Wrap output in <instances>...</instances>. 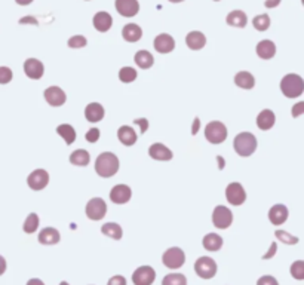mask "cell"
<instances>
[{"instance_id":"1","label":"cell","mask_w":304,"mask_h":285,"mask_svg":"<svg viewBox=\"0 0 304 285\" xmlns=\"http://www.w3.org/2000/svg\"><path fill=\"white\" fill-rule=\"evenodd\" d=\"M95 171L103 178H110L119 171V157L111 152H104L95 160Z\"/></svg>"},{"instance_id":"2","label":"cell","mask_w":304,"mask_h":285,"mask_svg":"<svg viewBox=\"0 0 304 285\" xmlns=\"http://www.w3.org/2000/svg\"><path fill=\"white\" fill-rule=\"evenodd\" d=\"M280 91L287 98H297L304 92V80L298 74H287L280 80Z\"/></svg>"},{"instance_id":"3","label":"cell","mask_w":304,"mask_h":285,"mask_svg":"<svg viewBox=\"0 0 304 285\" xmlns=\"http://www.w3.org/2000/svg\"><path fill=\"white\" fill-rule=\"evenodd\" d=\"M257 146H258L257 137L251 132H240L233 140V147H235L236 153L242 157L251 156L257 150Z\"/></svg>"},{"instance_id":"4","label":"cell","mask_w":304,"mask_h":285,"mask_svg":"<svg viewBox=\"0 0 304 285\" xmlns=\"http://www.w3.org/2000/svg\"><path fill=\"white\" fill-rule=\"evenodd\" d=\"M205 138L211 144H221L227 138V128L220 120L209 122L205 128Z\"/></svg>"},{"instance_id":"5","label":"cell","mask_w":304,"mask_h":285,"mask_svg":"<svg viewBox=\"0 0 304 285\" xmlns=\"http://www.w3.org/2000/svg\"><path fill=\"white\" fill-rule=\"evenodd\" d=\"M194 272L202 279H211L217 273V263L211 257H199L194 263Z\"/></svg>"},{"instance_id":"6","label":"cell","mask_w":304,"mask_h":285,"mask_svg":"<svg viewBox=\"0 0 304 285\" xmlns=\"http://www.w3.org/2000/svg\"><path fill=\"white\" fill-rule=\"evenodd\" d=\"M162 261L168 269H180L186 261V254L178 247H172V248H168L164 253Z\"/></svg>"},{"instance_id":"7","label":"cell","mask_w":304,"mask_h":285,"mask_svg":"<svg viewBox=\"0 0 304 285\" xmlns=\"http://www.w3.org/2000/svg\"><path fill=\"white\" fill-rule=\"evenodd\" d=\"M107 214V203L106 200L101 199V198H92L86 203V217L89 220H103Z\"/></svg>"},{"instance_id":"8","label":"cell","mask_w":304,"mask_h":285,"mask_svg":"<svg viewBox=\"0 0 304 285\" xmlns=\"http://www.w3.org/2000/svg\"><path fill=\"white\" fill-rule=\"evenodd\" d=\"M212 223L217 229H227L233 223V214L227 207L218 205L212 213Z\"/></svg>"},{"instance_id":"9","label":"cell","mask_w":304,"mask_h":285,"mask_svg":"<svg viewBox=\"0 0 304 285\" xmlns=\"http://www.w3.org/2000/svg\"><path fill=\"white\" fill-rule=\"evenodd\" d=\"M226 199H227L229 203H232L235 207L242 205L247 200V192H245L244 186L237 183V181L230 183L227 186V189H226Z\"/></svg>"},{"instance_id":"10","label":"cell","mask_w":304,"mask_h":285,"mask_svg":"<svg viewBox=\"0 0 304 285\" xmlns=\"http://www.w3.org/2000/svg\"><path fill=\"white\" fill-rule=\"evenodd\" d=\"M43 95H45L46 103H48L49 106H52V107H61V106L66 104V101H67L66 92H64L59 86H49L48 89H45Z\"/></svg>"},{"instance_id":"11","label":"cell","mask_w":304,"mask_h":285,"mask_svg":"<svg viewBox=\"0 0 304 285\" xmlns=\"http://www.w3.org/2000/svg\"><path fill=\"white\" fill-rule=\"evenodd\" d=\"M156 279V272L150 266H141L132 273L134 285H152Z\"/></svg>"},{"instance_id":"12","label":"cell","mask_w":304,"mask_h":285,"mask_svg":"<svg viewBox=\"0 0 304 285\" xmlns=\"http://www.w3.org/2000/svg\"><path fill=\"white\" fill-rule=\"evenodd\" d=\"M49 183V174L45 170H34L27 177V185L31 190H43Z\"/></svg>"},{"instance_id":"13","label":"cell","mask_w":304,"mask_h":285,"mask_svg":"<svg viewBox=\"0 0 304 285\" xmlns=\"http://www.w3.org/2000/svg\"><path fill=\"white\" fill-rule=\"evenodd\" d=\"M131 198H132V190L129 186L117 185L110 190V199L113 203L124 205L126 202H129Z\"/></svg>"},{"instance_id":"14","label":"cell","mask_w":304,"mask_h":285,"mask_svg":"<svg viewBox=\"0 0 304 285\" xmlns=\"http://www.w3.org/2000/svg\"><path fill=\"white\" fill-rule=\"evenodd\" d=\"M24 71H26L27 77L33 79V80H39L45 73V66L42 61L36 59V58H28L24 63Z\"/></svg>"},{"instance_id":"15","label":"cell","mask_w":304,"mask_h":285,"mask_svg":"<svg viewBox=\"0 0 304 285\" xmlns=\"http://www.w3.org/2000/svg\"><path fill=\"white\" fill-rule=\"evenodd\" d=\"M153 45H154V49H156L159 54H169V52H172L174 48H175V40H174L172 36H169V34H166V33H162V34L156 36Z\"/></svg>"},{"instance_id":"16","label":"cell","mask_w":304,"mask_h":285,"mask_svg":"<svg viewBox=\"0 0 304 285\" xmlns=\"http://www.w3.org/2000/svg\"><path fill=\"white\" fill-rule=\"evenodd\" d=\"M269 220L273 226H280L288 220V208L282 203H276L269 210Z\"/></svg>"},{"instance_id":"17","label":"cell","mask_w":304,"mask_h":285,"mask_svg":"<svg viewBox=\"0 0 304 285\" xmlns=\"http://www.w3.org/2000/svg\"><path fill=\"white\" fill-rule=\"evenodd\" d=\"M116 11L122 16H135L139 12L138 0H116Z\"/></svg>"},{"instance_id":"18","label":"cell","mask_w":304,"mask_h":285,"mask_svg":"<svg viewBox=\"0 0 304 285\" xmlns=\"http://www.w3.org/2000/svg\"><path fill=\"white\" fill-rule=\"evenodd\" d=\"M149 156L154 160H171L174 153L171 152V149H168L165 144L162 142H154L149 149Z\"/></svg>"},{"instance_id":"19","label":"cell","mask_w":304,"mask_h":285,"mask_svg":"<svg viewBox=\"0 0 304 285\" xmlns=\"http://www.w3.org/2000/svg\"><path fill=\"white\" fill-rule=\"evenodd\" d=\"M104 114H106V110L104 107L99 104V103H89L85 109V117L86 120L92 122V124H97L99 120L104 119Z\"/></svg>"},{"instance_id":"20","label":"cell","mask_w":304,"mask_h":285,"mask_svg":"<svg viewBox=\"0 0 304 285\" xmlns=\"http://www.w3.org/2000/svg\"><path fill=\"white\" fill-rule=\"evenodd\" d=\"M255 122H257V127L261 129V131H269L270 128H273V125L276 122V116H275V113L272 110L264 109V110H261L258 113Z\"/></svg>"},{"instance_id":"21","label":"cell","mask_w":304,"mask_h":285,"mask_svg":"<svg viewBox=\"0 0 304 285\" xmlns=\"http://www.w3.org/2000/svg\"><path fill=\"white\" fill-rule=\"evenodd\" d=\"M92 23H94L95 30L101 31V33H106V31H109V30L111 29V26H113V18H111V15L109 14V12L101 11V12H97V14L94 15Z\"/></svg>"},{"instance_id":"22","label":"cell","mask_w":304,"mask_h":285,"mask_svg":"<svg viewBox=\"0 0 304 285\" xmlns=\"http://www.w3.org/2000/svg\"><path fill=\"white\" fill-rule=\"evenodd\" d=\"M255 52L261 59H272L276 55V45L272 40H261L260 43H257Z\"/></svg>"},{"instance_id":"23","label":"cell","mask_w":304,"mask_h":285,"mask_svg":"<svg viewBox=\"0 0 304 285\" xmlns=\"http://www.w3.org/2000/svg\"><path fill=\"white\" fill-rule=\"evenodd\" d=\"M186 43H187V46L192 51H199V49H202L207 45V37L200 31H190L186 36Z\"/></svg>"},{"instance_id":"24","label":"cell","mask_w":304,"mask_h":285,"mask_svg":"<svg viewBox=\"0 0 304 285\" xmlns=\"http://www.w3.org/2000/svg\"><path fill=\"white\" fill-rule=\"evenodd\" d=\"M122 36H124V39L126 42H138L139 39L143 37V30H141V27H139L138 24L131 23V24H126L124 27V30H122Z\"/></svg>"},{"instance_id":"25","label":"cell","mask_w":304,"mask_h":285,"mask_svg":"<svg viewBox=\"0 0 304 285\" xmlns=\"http://www.w3.org/2000/svg\"><path fill=\"white\" fill-rule=\"evenodd\" d=\"M61 235L55 228H45L39 233V242L42 245H55L59 242Z\"/></svg>"},{"instance_id":"26","label":"cell","mask_w":304,"mask_h":285,"mask_svg":"<svg viewBox=\"0 0 304 285\" xmlns=\"http://www.w3.org/2000/svg\"><path fill=\"white\" fill-rule=\"evenodd\" d=\"M117 138H119V141L125 144V146H134L135 142H137V132L134 131V129L131 128V127H120L119 131H117Z\"/></svg>"},{"instance_id":"27","label":"cell","mask_w":304,"mask_h":285,"mask_svg":"<svg viewBox=\"0 0 304 285\" xmlns=\"http://www.w3.org/2000/svg\"><path fill=\"white\" fill-rule=\"evenodd\" d=\"M227 24L232 26V27H237V29H244L248 23V18H247V14L242 12V11H232L230 14L227 15L226 18Z\"/></svg>"},{"instance_id":"28","label":"cell","mask_w":304,"mask_h":285,"mask_svg":"<svg viewBox=\"0 0 304 285\" xmlns=\"http://www.w3.org/2000/svg\"><path fill=\"white\" fill-rule=\"evenodd\" d=\"M235 84L242 89H252L255 86V79L249 71H239V73H236Z\"/></svg>"},{"instance_id":"29","label":"cell","mask_w":304,"mask_h":285,"mask_svg":"<svg viewBox=\"0 0 304 285\" xmlns=\"http://www.w3.org/2000/svg\"><path fill=\"white\" fill-rule=\"evenodd\" d=\"M91 162V156L88 153V150L85 149H77L70 155V164L76 165V167H86Z\"/></svg>"},{"instance_id":"30","label":"cell","mask_w":304,"mask_h":285,"mask_svg":"<svg viewBox=\"0 0 304 285\" xmlns=\"http://www.w3.org/2000/svg\"><path fill=\"white\" fill-rule=\"evenodd\" d=\"M222 238L220 235H217V233H208L205 235V238H204V248L208 250V251H218V250H221L222 247Z\"/></svg>"},{"instance_id":"31","label":"cell","mask_w":304,"mask_h":285,"mask_svg":"<svg viewBox=\"0 0 304 285\" xmlns=\"http://www.w3.org/2000/svg\"><path fill=\"white\" fill-rule=\"evenodd\" d=\"M101 233L106 235V236H109L111 239H114V241H119V239H122L124 230H122V228L117 223H106L101 228Z\"/></svg>"},{"instance_id":"32","label":"cell","mask_w":304,"mask_h":285,"mask_svg":"<svg viewBox=\"0 0 304 285\" xmlns=\"http://www.w3.org/2000/svg\"><path fill=\"white\" fill-rule=\"evenodd\" d=\"M134 61L135 64L138 66L139 69H150L153 64H154V58L153 55L149 52V51H138L134 57Z\"/></svg>"},{"instance_id":"33","label":"cell","mask_w":304,"mask_h":285,"mask_svg":"<svg viewBox=\"0 0 304 285\" xmlns=\"http://www.w3.org/2000/svg\"><path fill=\"white\" fill-rule=\"evenodd\" d=\"M56 132H58L59 137H63V140L66 141L67 146L73 144L74 140H76V131H74V128H73L71 125H69V124H61V125H58Z\"/></svg>"},{"instance_id":"34","label":"cell","mask_w":304,"mask_h":285,"mask_svg":"<svg viewBox=\"0 0 304 285\" xmlns=\"http://www.w3.org/2000/svg\"><path fill=\"white\" fill-rule=\"evenodd\" d=\"M37 228H39V215L36 213L28 214L26 221H24V226H23L24 232L31 235V233H34L37 230Z\"/></svg>"},{"instance_id":"35","label":"cell","mask_w":304,"mask_h":285,"mask_svg":"<svg viewBox=\"0 0 304 285\" xmlns=\"http://www.w3.org/2000/svg\"><path fill=\"white\" fill-rule=\"evenodd\" d=\"M162 285H187V279L183 273H169L162 279Z\"/></svg>"},{"instance_id":"36","label":"cell","mask_w":304,"mask_h":285,"mask_svg":"<svg viewBox=\"0 0 304 285\" xmlns=\"http://www.w3.org/2000/svg\"><path fill=\"white\" fill-rule=\"evenodd\" d=\"M137 76H138V73L135 69H132V67H122L120 71H119V79H120V82H124V84H131V82H134L135 79H137Z\"/></svg>"},{"instance_id":"37","label":"cell","mask_w":304,"mask_h":285,"mask_svg":"<svg viewBox=\"0 0 304 285\" xmlns=\"http://www.w3.org/2000/svg\"><path fill=\"white\" fill-rule=\"evenodd\" d=\"M252 24H254V29L258 30V31H266V30L270 27V16L267 14L258 15L252 19Z\"/></svg>"},{"instance_id":"38","label":"cell","mask_w":304,"mask_h":285,"mask_svg":"<svg viewBox=\"0 0 304 285\" xmlns=\"http://www.w3.org/2000/svg\"><path fill=\"white\" fill-rule=\"evenodd\" d=\"M291 276L292 278H295V279H298V281H301L304 279V261L303 260H297V261H294L292 263V266H291Z\"/></svg>"},{"instance_id":"39","label":"cell","mask_w":304,"mask_h":285,"mask_svg":"<svg viewBox=\"0 0 304 285\" xmlns=\"http://www.w3.org/2000/svg\"><path fill=\"white\" fill-rule=\"evenodd\" d=\"M275 236H276L280 242L287 243V245H295V243H298V238L297 236H292V235H290L285 230H276L275 232Z\"/></svg>"},{"instance_id":"40","label":"cell","mask_w":304,"mask_h":285,"mask_svg":"<svg viewBox=\"0 0 304 285\" xmlns=\"http://www.w3.org/2000/svg\"><path fill=\"white\" fill-rule=\"evenodd\" d=\"M86 37L82 36V34H76V36H71L69 39V46L73 48V49H80V48H85L86 46Z\"/></svg>"},{"instance_id":"41","label":"cell","mask_w":304,"mask_h":285,"mask_svg":"<svg viewBox=\"0 0 304 285\" xmlns=\"http://www.w3.org/2000/svg\"><path fill=\"white\" fill-rule=\"evenodd\" d=\"M14 74H12V70L9 67H0V85H6L12 80Z\"/></svg>"},{"instance_id":"42","label":"cell","mask_w":304,"mask_h":285,"mask_svg":"<svg viewBox=\"0 0 304 285\" xmlns=\"http://www.w3.org/2000/svg\"><path fill=\"white\" fill-rule=\"evenodd\" d=\"M85 138H86V141L88 142H97L98 140H99V129L91 128L86 132Z\"/></svg>"},{"instance_id":"43","label":"cell","mask_w":304,"mask_h":285,"mask_svg":"<svg viewBox=\"0 0 304 285\" xmlns=\"http://www.w3.org/2000/svg\"><path fill=\"white\" fill-rule=\"evenodd\" d=\"M257 285H279V282H277V279L275 276L264 275V276H261V278L257 281Z\"/></svg>"},{"instance_id":"44","label":"cell","mask_w":304,"mask_h":285,"mask_svg":"<svg viewBox=\"0 0 304 285\" xmlns=\"http://www.w3.org/2000/svg\"><path fill=\"white\" fill-rule=\"evenodd\" d=\"M303 113H304V101H300V103H297V104L292 107L291 114H292V117H298V116H301Z\"/></svg>"},{"instance_id":"45","label":"cell","mask_w":304,"mask_h":285,"mask_svg":"<svg viewBox=\"0 0 304 285\" xmlns=\"http://www.w3.org/2000/svg\"><path fill=\"white\" fill-rule=\"evenodd\" d=\"M107 285H126V278L122 276V275H116V276L110 278V281H109Z\"/></svg>"},{"instance_id":"46","label":"cell","mask_w":304,"mask_h":285,"mask_svg":"<svg viewBox=\"0 0 304 285\" xmlns=\"http://www.w3.org/2000/svg\"><path fill=\"white\" fill-rule=\"evenodd\" d=\"M134 124L141 127V134H144V132L147 131V127H149V122H147V119H144V117H141V119H134Z\"/></svg>"},{"instance_id":"47","label":"cell","mask_w":304,"mask_h":285,"mask_svg":"<svg viewBox=\"0 0 304 285\" xmlns=\"http://www.w3.org/2000/svg\"><path fill=\"white\" fill-rule=\"evenodd\" d=\"M276 248H277V245L276 242H272V245H270V250L266 253L263 256V260H267V258H272V257L275 256L276 254Z\"/></svg>"},{"instance_id":"48","label":"cell","mask_w":304,"mask_h":285,"mask_svg":"<svg viewBox=\"0 0 304 285\" xmlns=\"http://www.w3.org/2000/svg\"><path fill=\"white\" fill-rule=\"evenodd\" d=\"M280 5V0H266L264 2V6L266 8H269V9H272V8H276Z\"/></svg>"},{"instance_id":"49","label":"cell","mask_w":304,"mask_h":285,"mask_svg":"<svg viewBox=\"0 0 304 285\" xmlns=\"http://www.w3.org/2000/svg\"><path fill=\"white\" fill-rule=\"evenodd\" d=\"M6 268H8V264H6V260H5V257L0 256V275H3V273L6 272Z\"/></svg>"},{"instance_id":"50","label":"cell","mask_w":304,"mask_h":285,"mask_svg":"<svg viewBox=\"0 0 304 285\" xmlns=\"http://www.w3.org/2000/svg\"><path fill=\"white\" fill-rule=\"evenodd\" d=\"M27 285H45V284H43V281H40V279L33 278V279H30V281H28Z\"/></svg>"},{"instance_id":"51","label":"cell","mask_w":304,"mask_h":285,"mask_svg":"<svg viewBox=\"0 0 304 285\" xmlns=\"http://www.w3.org/2000/svg\"><path fill=\"white\" fill-rule=\"evenodd\" d=\"M199 125H200V120H199V117H196L194 119V125H193V131H192V134H196L197 132V129H199Z\"/></svg>"},{"instance_id":"52","label":"cell","mask_w":304,"mask_h":285,"mask_svg":"<svg viewBox=\"0 0 304 285\" xmlns=\"http://www.w3.org/2000/svg\"><path fill=\"white\" fill-rule=\"evenodd\" d=\"M15 2H16L18 5H21V6H26V5H30L33 0H15Z\"/></svg>"},{"instance_id":"53","label":"cell","mask_w":304,"mask_h":285,"mask_svg":"<svg viewBox=\"0 0 304 285\" xmlns=\"http://www.w3.org/2000/svg\"><path fill=\"white\" fill-rule=\"evenodd\" d=\"M169 2H172V3H180L183 0H169Z\"/></svg>"},{"instance_id":"54","label":"cell","mask_w":304,"mask_h":285,"mask_svg":"<svg viewBox=\"0 0 304 285\" xmlns=\"http://www.w3.org/2000/svg\"><path fill=\"white\" fill-rule=\"evenodd\" d=\"M59 285H70V284H69V282H66V281H63V282H61Z\"/></svg>"},{"instance_id":"55","label":"cell","mask_w":304,"mask_h":285,"mask_svg":"<svg viewBox=\"0 0 304 285\" xmlns=\"http://www.w3.org/2000/svg\"><path fill=\"white\" fill-rule=\"evenodd\" d=\"M215 2H218V0H215Z\"/></svg>"}]
</instances>
